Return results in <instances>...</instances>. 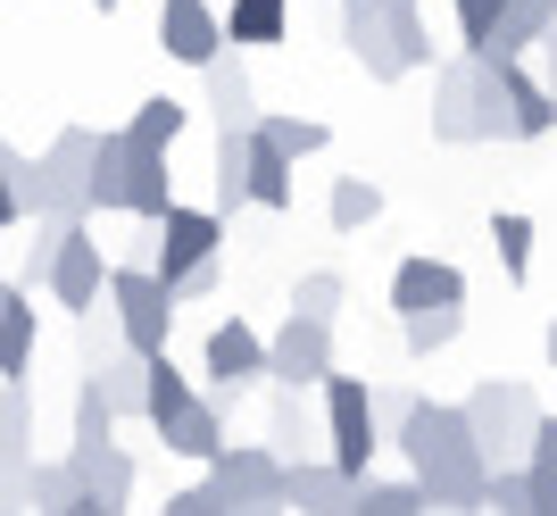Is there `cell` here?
<instances>
[{"mask_svg": "<svg viewBox=\"0 0 557 516\" xmlns=\"http://www.w3.org/2000/svg\"><path fill=\"white\" fill-rule=\"evenodd\" d=\"M392 442H399V458H408V475L424 483L433 508H483L491 458H483V442H474L466 400H417Z\"/></svg>", "mask_w": 557, "mask_h": 516, "instance_id": "6da1fadb", "label": "cell"}, {"mask_svg": "<svg viewBox=\"0 0 557 516\" xmlns=\"http://www.w3.org/2000/svg\"><path fill=\"white\" fill-rule=\"evenodd\" d=\"M433 142H508V59L458 50L433 75Z\"/></svg>", "mask_w": 557, "mask_h": 516, "instance_id": "7a4b0ae2", "label": "cell"}, {"mask_svg": "<svg viewBox=\"0 0 557 516\" xmlns=\"http://www.w3.org/2000/svg\"><path fill=\"white\" fill-rule=\"evenodd\" d=\"M175 516H216V508H283V450H258V442H242V450H216L209 458V475L191 483V492H175L166 500Z\"/></svg>", "mask_w": 557, "mask_h": 516, "instance_id": "3957f363", "label": "cell"}, {"mask_svg": "<svg viewBox=\"0 0 557 516\" xmlns=\"http://www.w3.org/2000/svg\"><path fill=\"white\" fill-rule=\"evenodd\" d=\"M92 125H59L42 159H17L25 217H92Z\"/></svg>", "mask_w": 557, "mask_h": 516, "instance_id": "277c9868", "label": "cell"}, {"mask_svg": "<svg viewBox=\"0 0 557 516\" xmlns=\"http://www.w3.org/2000/svg\"><path fill=\"white\" fill-rule=\"evenodd\" d=\"M466 417H474V442H483L491 467H524V450H533V433H541L533 383H516V376L474 383V392H466Z\"/></svg>", "mask_w": 557, "mask_h": 516, "instance_id": "5b68a950", "label": "cell"}, {"mask_svg": "<svg viewBox=\"0 0 557 516\" xmlns=\"http://www.w3.org/2000/svg\"><path fill=\"white\" fill-rule=\"evenodd\" d=\"M317 392H325V458H333L342 475H367V467H374V450L392 442V433H383V417H374V383L333 367Z\"/></svg>", "mask_w": 557, "mask_h": 516, "instance_id": "8992f818", "label": "cell"}, {"mask_svg": "<svg viewBox=\"0 0 557 516\" xmlns=\"http://www.w3.org/2000/svg\"><path fill=\"white\" fill-rule=\"evenodd\" d=\"M109 308H116V325H125V351H166L184 300L166 292L159 267H109Z\"/></svg>", "mask_w": 557, "mask_h": 516, "instance_id": "52a82bcc", "label": "cell"}, {"mask_svg": "<svg viewBox=\"0 0 557 516\" xmlns=\"http://www.w3.org/2000/svg\"><path fill=\"white\" fill-rule=\"evenodd\" d=\"M59 308H100V292H109V258H100V242H92V217H75L67 234H59V258H50V283H42Z\"/></svg>", "mask_w": 557, "mask_h": 516, "instance_id": "ba28073f", "label": "cell"}, {"mask_svg": "<svg viewBox=\"0 0 557 516\" xmlns=\"http://www.w3.org/2000/svg\"><path fill=\"white\" fill-rule=\"evenodd\" d=\"M267 376H275V383H308V392H317V383L333 376V325L292 308V317L275 325V342H267Z\"/></svg>", "mask_w": 557, "mask_h": 516, "instance_id": "9c48e42d", "label": "cell"}, {"mask_svg": "<svg viewBox=\"0 0 557 516\" xmlns=\"http://www.w3.org/2000/svg\"><path fill=\"white\" fill-rule=\"evenodd\" d=\"M150 234H159V258H150V267H159L166 292H175V275H191L200 258L225 250V217H216V209H184V200H175V209H166Z\"/></svg>", "mask_w": 557, "mask_h": 516, "instance_id": "30bf717a", "label": "cell"}, {"mask_svg": "<svg viewBox=\"0 0 557 516\" xmlns=\"http://www.w3.org/2000/svg\"><path fill=\"white\" fill-rule=\"evenodd\" d=\"M159 50L184 67H209L225 50V9L216 0H159Z\"/></svg>", "mask_w": 557, "mask_h": 516, "instance_id": "8fae6325", "label": "cell"}, {"mask_svg": "<svg viewBox=\"0 0 557 516\" xmlns=\"http://www.w3.org/2000/svg\"><path fill=\"white\" fill-rule=\"evenodd\" d=\"M225 400H242V392H191L175 417H159V442L175 458H191V467H209L216 450H225Z\"/></svg>", "mask_w": 557, "mask_h": 516, "instance_id": "7c38bea8", "label": "cell"}, {"mask_svg": "<svg viewBox=\"0 0 557 516\" xmlns=\"http://www.w3.org/2000/svg\"><path fill=\"white\" fill-rule=\"evenodd\" d=\"M75 475H84V508H134V450H116V442H67Z\"/></svg>", "mask_w": 557, "mask_h": 516, "instance_id": "4fadbf2b", "label": "cell"}, {"mask_svg": "<svg viewBox=\"0 0 557 516\" xmlns=\"http://www.w3.org/2000/svg\"><path fill=\"white\" fill-rule=\"evenodd\" d=\"M200 367H209L216 392H250V383L267 376V342H258L242 317H225V325H209V342H200Z\"/></svg>", "mask_w": 557, "mask_h": 516, "instance_id": "5bb4252c", "label": "cell"}, {"mask_svg": "<svg viewBox=\"0 0 557 516\" xmlns=\"http://www.w3.org/2000/svg\"><path fill=\"white\" fill-rule=\"evenodd\" d=\"M342 9V50L358 59V67L374 75V84H399V50H392V25H383V0H333Z\"/></svg>", "mask_w": 557, "mask_h": 516, "instance_id": "9a60e30c", "label": "cell"}, {"mask_svg": "<svg viewBox=\"0 0 557 516\" xmlns=\"http://www.w3.org/2000/svg\"><path fill=\"white\" fill-rule=\"evenodd\" d=\"M442 300H466V275L449 267V258L417 250V258H399V267H392V308H399V317H417V308H442Z\"/></svg>", "mask_w": 557, "mask_h": 516, "instance_id": "2e32d148", "label": "cell"}, {"mask_svg": "<svg viewBox=\"0 0 557 516\" xmlns=\"http://www.w3.org/2000/svg\"><path fill=\"white\" fill-rule=\"evenodd\" d=\"M283 508H358V475L333 458H283Z\"/></svg>", "mask_w": 557, "mask_h": 516, "instance_id": "e0dca14e", "label": "cell"}, {"mask_svg": "<svg viewBox=\"0 0 557 516\" xmlns=\"http://www.w3.org/2000/svg\"><path fill=\"white\" fill-rule=\"evenodd\" d=\"M267 433H275L283 458H308V442H325V408L308 400V383H275V400H267Z\"/></svg>", "mask_w": 557, "mask_h": 516, "instance_id": "ac0fdd59", "label": "cell"}, {"mask_svg": "<svg viewBox=\"0 0 557 516\" xmlns=\"http://www.w3.org/2000/svg\"><path fill=\"white\" fill-rule=\"evenodd\" d=\"M557 134V93L541 84V67L508 59V142H541Z\"/></svg>", "mask_w": 557, "mask_h": 516, "instance_id": "d6986e66", "label": "cell"}, {"mask_svg": "<svg viewBox=\"0 0 557 516\" xmlns=\"http://www.w3.org/2000/svg\"><path fill=\"white\" fill-rule=\"evenodd\" d=\"M166 209H175V175H166V150H134V142H125V217L159 225Z\"/></svg>", "mask_w": 557, "mask_h": 516, "instance_id": "ffe728a7", "label": "cell"}, {"mask_svg": "<svg viewBox=\"0 0 557 516\" xmlns=\"http://www.w3.org/2000/svg\"><path fill=\"white\" fill-rule=\"evenodd\" d=\"M200 75H209V118L216 125H258V84H250V67L233 59V42L216 50Z\"/></svg>", "mask_w": 557, "mask_h": 516, "instance_id": "44dd1931", "label": "cell"}, {"mask_svg": "<svg viewBox=\"0 0 557 516\" xmlns=\"http://www.w3.org/2000/svg\"><path fill=\"white\" fill-rule=\"evenodd\" d=\"M209 184H216V200H209L216 217L250 209V125H216V167H209Z\"/></svg>", "mask_w": 557, "mask_h": 516, "instance_id": "7402d4cb", "label": "cell"}, {"mask_svg": "<svg viewBox=\"0 0 557 516\" xmlns=\"http://www.w3.org/2000/svg\"><path fill=\"white\" fill-rule=\"evenodd\" d=\"M557 25V9L549 0H508L499 17H491V34H483V50L491 59H533V42Z\"/></svg>", "mask_w": 557, "mask_h": 516, "instance_id": "603a6c76", "label": "cell"}, {"mask_svg": "<svg viewBox=\"0 0 557 516\" xmlns=\"http://www.w3.org/2000/svg\"><path fill=\"white\" fill-rule=\"evenodd\" d=\"M292 34V0H225V42L233 50H267Z\"/></svg>", "mask_w": 557, "mask_h": 516, "instance_id": "cb8c5ba5", "label": "cell"}, {"mask_svg": "<svg viewBox=\"0 0 557 516\" xmlns=\"http://www.w3.org/2000/svg\"><path fill=\"white\" fill-rule=\"evenodd\" d=\"M292 200H300V159L250 134V209H292Z\"/></svg>", "mask_w": 557, "mask_h": 516, "instance_id": "d4e9b609", "label": "cell"}, {"mask_svg": "<svg viewBox=\"0 0 557 516\" xmlns=\"http://www.w3.org/2000/svg\"><path fill=\"white\" fill-rule=\"evenodd\" d=\"M25 458H34V392L0 376V467H25Z\"/></svg>", "mask_w": 557, "mask_h": 516, "instance_id": "484cf974", "label": "cell"}, {"mask_svg": "<svg viewBox=\"0 0 557 516\" xmlns=\"http://www.w3.org/2000/svg\"><path fill=\"white\" fill-rule=\"evenodd\" d=\"M458 333H466V300H442V308H417V317H399V342H408V358L449 351Z\"/></svg>", "mask_w": 557, "mask_h": 516, "instance_id": "4316f807", "label": "cell"}, {"mask_svg": "<svg viewBox=\"0 0 557 516\" xmlns=\"http://www.w3.org/2000/svg\"><path fill=\"white\" fill-rule=\"evenodd\" d=\"M250 134H258V142H275L283 159H317V150L333 142L317 118H292V109H258V125H250Z\"/></svg>", "mask_w": 557, "mask_h": 516, "instance_id": "83f0119b", "label": "cell"}, {"mask_svg": "<svg viewBox=\"0 0 557 516\" xmlns=\"http://www.w3.org/2000/svg\"><path fill=\"white\" fill-rule=\"evenodd\" d=\"M191 125V109L184 100H166V93H150L134 109V125H125V142H134V150H175V134H184Z\"/></svg>", "mask_w": 557, "mask_h": 516, "instance_id": "f1b7e54d", "label": "cell"}, {"mask_svg": "<svg viewBox=\"0 0 557 516\" xmlns=\"http://www.w3.org/2000/svg\"><path fill=\"white\" fill-rule=\"evenodd\" d=\"M325 217H333V234H367L374 217H383V192H374L367 175H333V200H325Z\"/></svg>", "mask_w": 557, "mask_h": 516, "instance_id": "f546056e", "label": "cell"}, {"mask_svg": "<svg viewBox=\"0 0 557 516\" xmlns=\"http://www.w3.org/2000/svg\"><path fill=\"white\" fill-rule=\"evenodd\" d=\"M125 209V125L92 142V217Z\"/></svg>", "mask_w": 557, "mask_h": 516, "instance_id": "4dcf8cb0", "label": "cell"}, {"mask_svg": "<svg viewBox=\"0 0 557 516\" xmlns=\"http://www.w3.org/2000/svg\"><path fill=\"white\" fill-rule=\"evenodd\" d=\"M0 376H17V383L34 376V300L25 292L0 308Z\"/></svg>", "mask_w": 557, "mask_h": 516, "instance_id": "1f68e13d", "label": "cell"}, {"mask_svg": "<svg viewBox=\"0 0 557 516\" xmlns=\"http://www.w3.org/2000/svg\"><path fill=\"white\" fill-rule=\"evenodd\" d=\"M383 25H392V50H399V67H408V75L433 67V34H424L417 0H383Z\"/></svg>", "mask_w": 557, "mask_h": 516, "instance_id": "d6a6232c", "label": "cell"}, {"mask_svg": "<svg viewBox=\"0 0 557 516\" xmlns=\"http://www.w3.org/2000/svg\"><path fill=\"white\" fill-rule=\"evenodd\" d=\"M358 508H374V516H408V508H433V500H424V483L417 475H358Z\"/></svg>", "mask_w": 557, "mask_h": 516, "instance_id": "836d02e7", "label": "cell"}, {"mask_svg": "<svg viewBox=\"0 0 557 516\" xmlns=\"http://www.w3.org/2000/svg\"><path fill=\"white\" fill-rule=\"evenodd\" d=\"M25 483H34V508H84V475H75V458H34Z\"/></svg>", "mask_w": 557, "mask_h": 516, "instance_id": "e575fe53", "label": "cell"}, {"mask_svg": "<svg viewBox=\"0 0 557 516\" xmlns=\"http://www.w3.org/2000/svg\"><path fill=\"white\" fill-rule=\"evenodd\" d=\"M491 242H499V267H508V283L533 275V217H524V209H499V217H491Z\"/></svg>", "mask_w": 557, "mask_h": 516, "instance_id": "d590c367", "label": "cell"}, {"mask_svg": "<svg viewBox=\"0 0 557 516\" xmlns=\"http://www.w3.org/2000/svg\"><path fill=\"white\" fill-rule=\"evenodd\" d=\"M524 475H533V516L557 508V417H541L533 450H524Z\"/></svg>", "mask_w": 557, "mask_h": 516, "instance_id": "8d00e7d4", "label": "cell"}, {"mask_svg": "<svg viewBox=\"0 0 557 516\" xmlns=\"http://www.w3.org/2000/svg\"><path fill=\"white\" fill-rule=\"evenodd\" d=\"M184 400H191L184 367H175V358H166V351H150V408H141V425H159V417H175V408H184Z\"/></svg>", "mask_w": 557, "mask_h": 516, "instance_id": "74e56055", "label": "cell"}, {"mask_svg": "<svg viewBox=\"0 0 557 516\" xmlns=\"http://www.w3.org/2000/svg\"><path fill=\"white\" fill-rule=\"evenodd\" d=\"M342 300H349V283L333 275V267H317V275H300V292H292V308H300V317H342Z\"/></svg>", "mask_w": 557, "mask_h": 516, "instance_id": "f35d334b", "label": "cell"}, {"mask_svg": "<svg viewBox=\"0 0 557 516\" xmlns=\"http://www.w3.org/2000/svg\"><path fill=\"white\" fill-rule=\"evenodd\" d=\"M483 508H516V516H533V475H524V467H491Z\"/></svg>", "mask_w": 557, "mask_h": 516, "instance_id": "ab89813d", "label": "cell"}, {"mask_svg": "<svg viewBox=\"0 0 557 516\" xmlns=\"http://www.w3.org/2000/svg\"><path fill=\"white\" fill-rule=\"evenodd\" d=\"M17 159H25V150H9V142H0V234H17V225H25V184H17Z\"/></svg>", "mask_w": 557, "mask_h": 516, "instance_id": "60d3db41", "label": "cell"}, {"mask_svg": "<svg viewBox=\"0 0 557 516\" xmlns=\"http://www.w3.org/2000/svg\"><path fill=\"white\" fill-rule=\"evenodd\" d=\"M458 9V34H466V50H483V34H491V17L508 9V0H449Z\"/></svg>", "mask_w": 557, "mask_h": 516, "instance_id": "b9f144b4", "label": "cell"}, {"mask_svg": "<svg viewBox=\"0 0 557 516\" xmlns=\"http://www.w3.org/2000/svg\"><path fill=\"white\" fill-rule=\"evenodd\" d=\"M408 408H417V392H408V383H374V417H383V433H399V425H408Z\"/></svg>", "mask_w": 557, "mask_h": 516, "instance_id": "7bdbcfd3", "label": "cell"}, {"mask_svg": "<svg viewBox=\"0 0 557 516\" xmlns=\"http://www.w3.org/2000/svg\"><path fill=\"white\" fill-rule=\"evenodd\" d=\"M216 283H225V267H216V258H200L191 275H175V300H209Z\"/></svg>", "mask_w": 557, "mask_h": 516, "instance_id": "ee69618b", "label": "cell"}, {"mask_svg": "<svg viewBox=\"0 0 557 516\" xmlns=\"http://www.w3.org/2000/svg\"><path fill=\"white\" fill-rule=\"evenodd\" d=\"M533 67H541V84H549V93H557V25H549V34H541V42H533Z\"/></svg>", "mask_w": 557, "mask_h": 516, "instance_id": "f6af8a7d", "label": "cell"}, {"mask_svg": "<svg viewBox=\"0 0 557 516\" xmlns=\"http://www.w3.org/2000/svg\"><path fill=\"white\" fill-rule=\"evenodd\" d=\"M541 358H549V367H557V317H549V333H541Z\"/></svg>", "mask_w": 557, "mask_h": 516, "instance_id": "bcb514c9", "label": "cell"}, {"mask_svg": "<svg viewBox=\"0 0 557 516\" xmlns=\"http://www.w3.org/2000/svg\"><path fill=\"white\" fill-rule=\"evenodd\" d=\"M17 292H25V283H9V275H0V308H9V300H17Z\"/></svg>", "mask_w": 557, "mask_h": 516, "instance_id": "7dc6e473", "label": "cell"}, {"mask_svg": "<svg viewBox=\"0 0 557 516\" xmlns=\"http://www.w3.org/2000/svg\"><path fill=\"white\" fill-rule=\"evenodd\" d=\"M92 9H100V17H109V9H116V0H92Z\"/></svg>", "mask_w": 557, "mask_h": 516, "instance_id": "c3c4849f", "label": "cell"}, {"mask_svg": "<svg viewBox=\"0 0 557 516\" xmlns=\"http://www.w3.org/2000/svg\"><path fill=\"white\" fill-rule=\"evenodd\" d=\"M549 9H557V0H549Z\"/></svg>", "mask_w": 557, "mask_h": 516, "instance_id": "681fc988", "label": "cell"}]
</instances>
